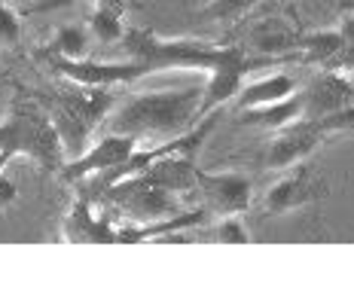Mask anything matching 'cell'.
Instances as JSON below:
<instances>
[{"label": "cell", "instance_id": "cell-1", "mask_svg": "<svg viewBox=\"0 0 354 305\" xmlns=\"http://www.w3.org/2000/svg\"><path fill=\"white\" fill-rule=\"evenodd\" d=\"M202 122V89H159L129 98L122 107L110 110L104 119L107 131L131 135L135 140H171Z\"/></svg>", "mask_w": 354, "mask_h": 305}, {"label": "cell", "instance_id": "cell-2", "mask_svg": "<svg viewBox=\"0 0 354 305\" xmlns=\"http://www.w3.org/2000/svg\"><path fill=\"white\" fill-rule=\"evenodd\" d=\"M122 46L129 52L131 62L141 64L144 77L159 71H211L230 68V64H248L254 58L241 46H214L205 40H168L153 31H141V28H125Z\"/></svg>", "mask_w": 354, "mask_h": 305}, {"label": "cell", "instance_id": "cell-3", "mask_svg": "<svg viewBox=\"0 0 354 305\" xmlns=\"http://www.w3.org/2000/svg\"><path fill=\"white\" fill-rule=\"evenodd\" d=\"M16 156L37 162L49 174H62L64 162H68V147L58 135L53 116H46L31 104L12 107L10 116L0 122V171Z\"/></svg>", "mask_w": 354, "mask_h": 305}, {"label": "cell", "instance_id": "cell-4", "mask_svg": "<svg viewBox=\"0 0 354 305\" xmlns=\"http://www.w3.org/2000/svg\"><path fill=\"white\" fill-rule=\"evenodd\" d=\"M113 104L116 98L110 89H86V86H77L64 98H58L53 122L64 140V147H71V144L83 147L88 135L95 131V125L104 122L110 116Z\"/></svg>", "mask_w": 354, "mask_h": 305}, {"label": "cell", "instance_id": "cell-5", "mask_svg": "<svg viewBox=\"0 0 354 305\" xmlns=\"http://www.w3.org/2000/svg\"><path fill=\"white\" fill-rule=\"evenodd\" d=\"M104 198L110 205H116L131 223L144 226V223H156L162 217L177 214V192L159 187V183L147 181V177L135 174L125 177L122 183L110 187L104 192Z\"/></svg>", "mask_w": 354, "mask_h": 305}, {"label": "cell", "instance_id": "cell-6", "mask_svg": "<svg viewBox=\"0 0 354 305\" xmlns=\"http://www.w3.org/2000/svg\"><path fill=\"white\" fill-rule=\"evenodd\" d=\"M327 140V131L321 129L318 119H293L272 131L269 144L263 153V165L272 171H287L306 162L318 147Z\"/></svg>", "mask_w": 354, "mask_h": 305}, {"label": "cell", "instance_id": "cell-7", "mask_svg": "<svg viewBox=\"0 0 354 305\" xmlns=\"http://www.w3.org/2000/svg\"><path fill=\"white\" fill-rule=\"evenodd\" d=\"M196 187L193 192L202 196V207L217 217L245 214L250 207V181L239 171H202L196 165Z\"/></svg>", "mask_w": 354, "mask_h": 305}, {"label": "cell", "instance_id": "cell-8", "mask_svg": "<svg viewBox=\"0 0 354 305\" xmlns=\"http://www.w3.org/2000/svg\"><path fill=\"white\" fill-rule=\"evenodd\" d=\"M55 73H62L68 83L86 86V89H116L144 80V71L138 62L125 58V62H92V58H49Z\"/></svg>", "mask_w": 354, "mask_h": 305}, {"label": "cell", "instance_id": "cell-9", "mask_svg": "<svg viewBox=\"0 0 354 305\" xmlns=\"http://www.w3.org/2000/svg\"><path fill=\"white\" fill-rule=\"evenodd\" d=\"M138 150V140L131 135H120V131H107L104 138H98L86 153H80L73 162H64L62 181L68 183H83L92 181L98 174H107L116 165H122L131 153Z\"/></svg>", "mask_w": 354, "mask_h": 305}, {"label": "cell", "instance_id": "cell-10", "mask_svg": "<svg viewBox=\"0 0 354 305\" xmlns=\"http://www.w3.org/2000/svg\"><path fill=\"white\" fill-rule=\"evenodd\" d=\"M299 98H302V119H318V116L336 113L342 107H351L354 86L348 83V77L327 68V71H318L299 89Z\"/></svg>", "mask_w": 354, "mask_h": 305}, {"label": "cell", "instance_id": "cell-11", "mask_svg": "<svg viewBox=\"0 0 354 305\" xmlns=\"http://www.w3.org/2000/svg\"><path fill=\"white\" fill-rule=\"evenodd\" d=\"M321 192H324L321 181L299 162L297 171L284 174L281 181H275L269 190H266V196H263V211L272 214V217L293 214V211H299V207L312 205L315 198L321 196Z\"/></svg>", "mask_w": 354, "mask_h": 305}, {"label": "cell", "instance_id": "cell-12", "mask_svg": "<svg viewBox=\"0 0 354 305\" xmlns=\"http://www.w3.org/2000/svg\"><path fill=\"white\" fill-rule=\"evenodd\" d=\"M62 241L64 244H116V226L95 214L88 198H73L62 220Z\"/></svg>", "mask_w": 354, "mask_h": 305}, {"label": "cell", "instance_id": "cell-13", "mask_svg": "<svg viewBox=\"0 0 354 305\" xmlns=\"http://www.w3.org/2000/svg\"><path fill=\"white\" fill-rule=\"evenodd\" d=\"M293 92H297V80L290 73H272V77H263L250 86H241V92L235 95V113L250 107H263V104H275Z\"/></svg>", "mask_w": 354, "mask_h": 305}, {"label": "cell", "instance_id": "cell-14", "mask_svg": "<svg viewBox=\"0 0 354 305\" xmlns=\"http://www.w3.org/2000/svg\"><path fill=\"white\" fill-rule=\"evenodd\" d=\"M293 119H302V98H299V89L287 98L275 101V104H263V107H250L239 113L241 125H254V129H281V125L293 122Z\"/></svg>", "mask_w": 354, "mask_h": 305}, {"label": "cell", "instance_id": "cell-15", "mask_svg": "<svg viewBox=\"0 0 354 305\" xmlns=\"http://www.w3.org/2000/svg\"><path fill=\"white\" fill-rule=\"evenodd\" d=\"M88 34L92 40H98L101 46H116L122 43L125 37V21H122V12H113L107 6H95L88 12Z\"/></svg>", "mask_w": 354, "mask_h": 305}, {"label": "cell", "instance_id": "cell-16", "mask_svg": "<svg viewBox=\"0 0 354 305\" xmlns=\"http://www.w3.org/2000/svg\"><path fill=\"white\" fill-rule=\"evenodd\" d=\"M88 28H80V25H62L58 31L53 34V43H49V52L55 58H86L88 55Z\"/></svg>", "mask_w": 354, "mask_h": 305}, {"label": "cell", "instance_id": "cell-17", "mask_svg": "<svg viewBox=\"0 0 354 305\" xmlns=\"http://www.w3.org/2000/svg\"><path fill=\"white\" fill-rule=\"evenodd\" d=\"M260 0H208L205 6H198V19L211 21V25H230V21L245 19Z\"/></svg>", "mask_w": 354, "mask_h": 305}, {"label": "cell", "instance_id": "cell-18", "mask_svg": "<svg viewBox=\"0 0 354 305\" xmlns=\"http://www.w3.org/2000/svg\"><path fill=\"white\" fill-rule=\"evenodd\" d=\"M211 241L214 244H248L250 232L248 226L241 223L239 214H230V217H220L211 229Z\"/></svg>", "mask_w": 354, "mask_h": 305}, {"label": "cell", "instance_id": "cell-19", "mask_svg": "<svg viewBox=\"0 0 354 305\" xmlns=\"http://www.w3.org/2000/svg\"><path fill=\"white\" fill-rule=\"evenodd\" d=\"M19 40H21V19L16 16V10L0 3V46H16Z\"/></svg>", "mask_w": 354, "mask_h": 305}, {"label": "cell", "instance_id": "cell-20", "mask_svg": "<svg viewBox=\"0 0 354 305\" xmlns=\"http://www.w3.org/2000/svg\"><path fill=\"white\" fill-rule=\"evenodd\" d=\"M339 37H342V46L345 52H348V62H351V68H354V12H339Z\"/></svg>", "mask_w": 354, "mask_h": 305}, {"label": "cell", "instance_id": "cell-21", "mask_svg": "<svg viewBox=\"0 0 354 305\" xmlns=\"http://www.w3.org/2000/svg\"><path fill=\"white\" fill-rule=\"evenodd\" d=\"M19 198V187L12 177H6V171H0V211H6Z\"/></svg>", "mask_w": 354, "mask_h": 305}, {"label": "cell", "instance_id": "cell-22", "mask_svg": "<svg viewBox=\"0 0 354 305\" xmlns=\"http://www.w3.org/2000/svg\"><path fill=\"white\" fill-rule=\"evenodd\" d=\"M339 12H354V0H339Z\"/></svg>", "mask_w": 354, "mask_h": 305}]
</instances>
